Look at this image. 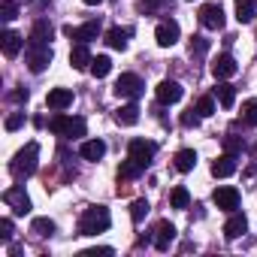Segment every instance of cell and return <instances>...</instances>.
Segmentation results:
<instances>
[{
  "mask_svg": "<svg viewBox=\"0 0 257 257\" xmlns=\"http://www.w3.org/2000/svg\"><path fill=\"white\" fill-rule=\"evenodd\" d=\"M109 224H112L109 209H106V206H91V209H85L82 218H79V236H97V233H106Z\"/></svg>",
  "mask_w": 257,
  "mask_h": 257,
  "instance_id": "obj_1",
  "label": "cell"
},
{
  "mask_svg": "<svg viewBox=\"0 0 257 257\" xmlns=\"http://www.w3.org/2000/svg\"><path fill=\"white\" fill-rule=\"evenodd\" d=\"M37 158H40V146H37V143H28V146L13 158L10 173H13L16 179H28V176H34V173H37Z\"/></svg>",
  "mask_w": 257,
  "mask_h": 257,
  "instance_id": "obj_2",
  "label": "cell"
},
{
  "mask_svg": "<svg viewBox=\"0 0 257 257\" xmlns=\"http://www.w3.org/2000/svg\"><path fill=\"white\" fill-rule=\"evenodd\" d=\"M49 131L58 134V137H67V140H79V137H85V118L55 115V118L49 121Z\"/></svg>",
  "mask_w": 257,
  "mask_h": 257,
  "instance_id": "obj_3",
  "label": "cell"
},
{
  "mask_svg": "<svg viewBox=\"0 0 257 257\" xmlns=\"http://www.w3.org/2000/svg\"><path fill=\"white\" fill-rule=\"evenodd\" d=\"M52 64V46L49 43H28V67L31 73H43Z\"/></svg>",
  "mask_w": 257,
  "mask_h": 257,
  "instance_id": "obj_4",
  "label": "cell"
},
{
  "mask_svg": "<svg viewBox=\"0 0 257 257\" xmlns=\"http://www.w3.org/2000/svg\"><path fill=\"white\" fill-rule=\"evenodd\" d=\"M155 152H158V146H155V143H149V140H131V146H127V158L137 161L143 170L152 164Z\"/></svg>",
  "mask_w": 257,
  "mask_h": 257,
  "instance_id": "obj_5",
  "label": "cell"
},
{
  "mask_svg": "<svg viewBox=\"0 0 257 257\" xmlns=\"http://www.w3.org/2000/svg\"><path fill=\"white\" fill-rule=\"evenodd\" d=\"M143 79L137 76V73H121L118 76V82H115V94L118 97H127V100H137L140 94H143Z\"/></svg>",
  "mask_w": 257,
  "mask_h": 257,
  "instance_id": "obj_6",
  "label": "cell"
},
{
  "mask_svg": "<svg viewBox=\"0 0 257 257\" xmlns=\"http://www.w3.org/2000/svg\"><path fill=\"white\" fill-rule=\"evenodd\" d=\"M155 94H158V103H164V106H173V103H179V100H182L185 88H182L179 82H173V79H164V82L155 88Z\"/></svg>",
  "mask_w": 257,
  "mask_h": 257,
  "instance_id": "obj_7",
  "label": "cell"
},
{
  "mask_svg": "<svg viewBox=\"0 0 257 257\" xmlns=\"http://www.w3.org/2000/svg\"><path fill=\"white\" fill-rule=\"evenodd\" d=\"M4 203L7 206H13V212L16 215H28L31 212V200H28V194H25V188H10V191H4Z\"/></svg>",
  "mask_w": 257,
  "mask_h": 257,
  "instance_id": "obj_8",
  "label": "cell"
},
{
  "mask_svg": "<svg viewBox=\"0 0 257 257\" xmlns=\"http://www.w3.org/2000/svg\"><path fill=\"white\" fill-rule=\"evenodd\" d=\"M200 25L209 28V31H221V28H224V10H221L218 4H206V7L200 10Z\"/></svg>",
  "mask_w": 257,
  "mask_h": 257,
  "instance_id": "obj_9",
  "label": "cell"
},
{
  "mask_svg": "<svg viewBox=\"0 0 257 257\" xmlns=\"http://www.w3.org/2000/svg\"><path fill=\"white\" fill-rule=\"evenodd\" d=\"M155 40H158V46L161 49H170V46H176L179 43V22H161L158 25V31H155Z\"/></svg>",
  "mask_w": 257,
  "mask_h": 257,
  "instance_id": "obj_10",
  "label": "cell"
},
{
  "mask_svg": "<svg viewBox=\"0 0 257 257\" xmlns=\"http://www.w3.org/2000/svg\"><path fill=\"white\" fill-rule=\"evenodd\" d=\"M212 200H215V206H218V209H224V212L239 209V191H236V188H230V185L218 188V191L212 194Z\"/></svg>",
  "mask_w": 257,
  "mask_h": 257,
  "instance_id": "obj_11",
  "label": "cell"
},
{
  "mask_svg": "<svg viewBox=\"0 0 257 257\" xmlns=\"http://www.w3.org/2000/svg\"><path fill=\"white\" fill-rule=\"evenodd\" d=\"M64 34L70 40H76V43H91V40L100 37V22H88L82 28H64Z\"/></svg>",
  "mask_w": 257,
  "mask_h": 257,
  "instance_id": "obj_12",
  "label": "cell"
},
{
  "mask_svg": "<svg viewBox=\"0 0 257 257\" xmlns=\"http://www.w3.org/2000/svg\"><path fill=\"white\" fill-rule=\"evenodd\" d=\"M236 61H233V55H218L215 61H212V76L215 79H230V76H236Z\"/></svg>",
  "mask_w": 257,
  "mask_h": 257,
  "instance_id": "obj_13",
  "label": "cell"
},
{
  "mask_svg": "<svg viewBox=\"0 0 257 257\" xmlns=\"http://www.w3.org/2000/svg\"><path fill=\"white\" fill-rule=\"evenodd\" d=\"M46 106H49V109H55V112H61V109L73 106V91H70V88H52V91H49V97H46Z\"/></svg>",
  "mask_w": 257,
  "mask_h": 257,
  "instance_id": "obj_14",
  "label": "cell"
},
{
  "mask_svg": "<svg viewBox=\"0 0 257 257\" xmlns=\"http://www.w3.org/2000/svg\"><path fill=\"white\" fill-rule=\"evenodd\" d=\"M173 239H176V227H173L170 221H161V224L155 227V248H158V251H170Z\"/></svg>",
  "mask_w": 257,
  "mask_h": 257,
  "instance_id": "obj_15",
  "label": "cell"
},
{
  "mask_svg": "<svg viewBox=\"0 0 257 257\" xmlns=\"http://www.w3.org/2000/svg\"><path fill=\"white\" fill-rule=\"evenodd\" d=\"M233 173H236V155H230V152L221 155V158L212 164V176H215V179H227V176H233Z\"/></svg>",
  "mask_w": 257,
  "mask_h": 257,
  "instance_id": "obj_16",
  "label": "cell"
},
{
  "mask_svg": "<svg viewBox=\"0 0 257 257\" xmlns=\"http://www.w3.org/2000/svg\"><path fill=\"white\" fill-rule=\"evenodd\" d=\"M0 46H4V55H7V58H16V55L22 52L25 40H22L16 31H4V37H0Z\"/></svg>",
  "mask_w": 257,
  "mask_h": 257,
  "instance_id": "obj_17",
  "label": "cell"
},
{
  "mask_svg": "<svg viewBox=\"0 0 257 257\" xmlns=\"http://www.w3.org/2000/svg\"><path fill=\"white\" fill-rule=\"evenodd\" d=\"M91 52H88V46L85 43H79V46H73V52H70V64H73V70H88L91 67Z\"/></svg>",
  "mask_w": 257,
  "mask_h": 257,
  "instance_id": "obj_18",
  "label": "cell"
},
{
  "mask_svg": "<svg viewBox=\"0 0 257 257\" xmlns=\"http://www.w3.org/2000/svg\"><path fill=\"white\" fill-rule=\"evenodd\" d=\"M131 28H112L109 34H106V43H109V49H118V52H124L127 49V40H131Z\"/></svg>",
  "mask_w": 257,
  "mask_h": 257,
  "instance_id": "obj_19",
  "label": "cell"
},
{
  "mask_svg": "<svg viewBox=\"0 0 257 257\" xmlns=\"http://www.w3.org/2000/svg\"><path fill=\"white\" fill-rule=\"evenodd\" d=\"M79 155H82L85 161H100V158L106 155V143H103V140H88V143H82Z\"/></svg>",
  "mask_w": 257,
  "mask_h": 257,
  "instance_id": "obj_20",
  "label": "cell"
},
{
  "mask_svg": "<svg viewBox=\"0 0 257 257\" xmlns=\"http://www.w3.org/2000/svg\"><path fill=\"white\" fill-rule=\"evenodd\" d=\"M257 16V0H236V22L248 25Z\"/></svg>",
  "mask_w": 257,
  "mask_h": 257,
  "instance_id": "obj_21",
  "label": "cell"
},
{
  "mask_svg": "<svg viewBox=\"0 0 257 257\" xmlns=\"http://www.w3.org/2000/svg\"><path fill=\"white\" fill-rule=\"evenodd\" d=\"M215 97H218V103H221L224 109H233V103H236V88H233L230 82H218V85H215Z\"/></svg>",
  "mask_w": 257,
  "mask_h": 257,
  "instance_id": "obj_22",
  "label": "cell"
},
{
  "mask_svg": "<svg viewBox=\"0 0 257 257\" xmlns=\"http://www.w3.org/2000/svg\"><path fill=\"white\" fill-rule=\"evenodd\" d=\"M245 230H248V221H245V215H230V221L224 224V236H227V239H239Z\"/></svg>",
  "mask_w": 257,
  "mask_h": 257,
  "instance_id": "obj_23",
  "label": "cell"
},
{
  "mask_svg": "<svg viewBox=\"0 0 257 257\" xmlns=\"http://www.w3.org/2000/svg\"><path fill=\"white\" fill-rule=\"evenodd\" d=\"M115 121H118V124H124V127L137 124V121H140V106H137V103H127V106H121V109L115 112Z\"/></svg>",
  "mask_w": 257,
  "mask_h": 257,
  "instance_id": "obj_24",
  "label": "cell"
},
{
  "mask_svg": "<svg viewBox=\"0 0 257 257\" xmlns=\"http://www.w3.org/2000/svg\"><path fill=\"white\" fill-rule=\"evenodd\" d=\"M52 34H55V28H52L46 19H40V22L34 25V31H31V37H28V40H31V43H49V40H52Z\"/></svg>",
  "mask_w": 257,
  "mask_h": 257,
  "instance_id": "obj_25",
  "label": "cell"
},
{
  "mask_svg": "<svg viewBox=\"0 0 257 257\" xmlns=\"http://www.w3.org/2000/svg\"><path fill=\"white\" fill-rule=\"evenodd\" d=\"M197 167V152L194 149H182L179 155H176V170L179 173H191Z\"/></svg>",
  "mask_w": 257,
  "mask_h": 257,
  "instance_id": "obj_26",
  "label": "cell"
},
{
  "mask_svg": "<svg viewBox=\"0 0 257 257\" xmlns=\"http://www.w3.org/2000/svg\"><path fill=\"white\" fill-rule=\"evenodd\" d=\"M140 173H143V167H140L137 161H131V158H127V161L118 167V179H121V182H127V179H137Z\"/></svg>",
  "mask_w": 257,
  "mask_h": 257,
  "instance_id": "obj_27",
  "label": "cell"
},
{
  "mask_svg": "<svg viewBox=\"0 0 257 257\" xmlns=\"http://www.w3.org/2000/svg\"><path fill=\"white\" fill-rule=\"evenodd\" d=\"M170 203H173V209H188L191 206V194H188V188H173V194H170Z\"/></svg>",
  "mask_w": 257,
  "mask_h": 257,
  "instance_id": "obj_28",
  "label": "cell"
},
{
  "mask_svg": "<svg viewBox=\"0 0 257 257\" xmlns=\"http://www.w3.org/2000/svg\"><path fill=\"white\" fill-rule=\"evenodd\" d=\"M109 70H112V61H109L106 55H97V58L91 61V73H94L97 79H103V76H109Z\"/></svg>",
  "mask_w": 257,
  "mask_h": 257,
  "instance_id": "obj_29",
  "label": "cell"
},
{
  "mask_svg": "<svg viewBox=\"0 0 257 257\" xmlns=\"http://www.w3.org/2000/svg\"><path fill=\"white\" fill-rule=\"evenodd\" d=\"M31 230H34L37 236H52V233H55L58 227H55V221H52V218H34Z\"/></svg>",
  "mask_w": 257,
  "mask_h": 257,
  "instance_id": "obj_30",
  "label": "cell"
},
{
  "mask_svg": "<svg viewBox=\"0 0 257 257\" xmlns=\"http://www.w3.org/2000/svg\"><path fill=\"white\" fill-rule=\"evenodd\" d=\"M242 124L257 127V100H245L242 103Z\"/></svg>",
  "mask_w": 257,
  "mask_h": 257,
  "instance_id": "obj_31",
  "label": "cell"
},
{
  "mask_svg": "<svg viewBox=\"0 0 257 257\" xmlns=\"http://www.w3.org/2000/svg\"><path fill=\"white\" fill-rule=\"evenodd\" d=\"M146 215H149V203H146V200H134V206H131V218H134V224H140Z\"/></svg>",
  "mask_w": 257,
  "mask_h": 257,
  "instance_id": "obj_32",
  "label": "cell"
},
{
  "mask_svg": "<svg viewBox=\"0 0 257 257\" xmlns=\"http://www.w3.org/2000/svg\"><path fill=\"white\" fill-rule=\"evenodd\" d=\"M19 16V7L13 4V0H0V19L4 22H13Z\"/></svg>",
  "mask_w": 257,
  "mask_h": 257,
  "instance_id": "obj_33",
  "label": "cell"
},
{
  "mask_svg": "<svg viewBox=\"0 0 257 257\" xmlns=\"http://www.w3.org/2000/svg\"><path fill=\"white\" fill-rule=\"evenodd\" d=\"M197 112H200L203 118L215 115V97H200V100H197Z\"/></svg>",
  "mask_w": 257,
  "mask_h": 257,
  "instance_id": "obj_34",
  "label": "cell"
},
{
  "mask_svg": "<svg viewBox=\"0 0 257 257\" xmlns=\"http://www.w3.org/2000/svg\"><path fill=\"white\" fill-rule=\"evenodd\" d=\"M224 149H227L230 155H239V152L245 149V140H239V137L230 134V137H224Z\"/></svg>",
  "mask_w": 257,
  "mask_h": 257,
  "instance_id": "obj_35",
  "label": "cell"
},
{
  "mask_svg": "<svg viewBox=\"0 0 257 257\" xmlns=\"http://www.w3.org/2000/svg\"><path fill=\"white\" fill-rule=\"evenodd\" d=\"M200 118H203V115H200L197 109H188V112H182V127H197Z\"/></svg>",
  "mask_w": 257,
  "mask_h": 257,
  "instance_id": "obj_36",
  "label": "cell"
},
{
  "mask_svg": "<svg viewBox=\"0 0 257 257\" xmlns=\"http://www.w3.org/2000/svg\"><path fill=\"white\" fill-rule=\"evenodd\" d=\"M22 124H25V112H13V115L7 118V131H19Z\"/></svg>",
  "mask_w": 257,
  "mask_h": 257,
  "instance_id": "obj_37",
  "label": "cell"
},
{
  "mask_svg": "<svg viewBox=\"0 0 257 257\" xmlns=\"http://www.w3.org/2000/svg\"><path fill=\"white\" fill-rule=\"evenodd\" d=\"M164 4H167V0H140V13L149 16V13H155L158 7H164Z\"/></svg>",
  "mask_w": 257,
  "mask_h": 257,
  "instance_id": "obj_38",
  "label": "cell"
},
{
  "mask_svg": "<svg viewBox=\"0 0 257 257\" xmlns=\"http://www.w3.org/2000/svg\"><path fill=\"white\" fill-rule=\"evenodd\" d=\"M10 239H13V221L4 218L0 221V242H10Z\"/></svg>",
  "mask_w": 257,
  "mask_h": 257,
  "instance_id": "obj_39",
  "label": "cell"
},
{
  "mask_svg": "<svg viewBox=\"0 0 257 257\" xmlns=\"http://www.w3.org/2000/svg\"><path fill=\"white\" fill-rule=\"evenodd\" d=\"M206 49H209V40H203V37H194V43H191V52H194V55H206Z\"/></svg>",
  "mask_w": 257,
  "mask_h": 257,
  "instance_id": "obj_40",
  "label": "cell"
},
{
  "mask_svg": "<svg viewBox=\"0 0 257 257\" xmlns=\"http://www.w3.org/2000/svg\"><path fill=\"white\" fill-rule=\"evenodd\" d=\"M85 257H109L112 254V248H91V251H82Z\"/></svg>",
  "mask_w": 257,
  "mask_h": 257,
  "instance_id": "obj_41",
  "label": "cell"
},
{
  "mask_svg": "<svg viewBox=\"0 0 257 257\" xmlns=\"http://www.w3.org/2000/svg\"><path fill=\"white\" fill-rule=\"evenodd\" d=\"M28 97H31V94H28V88H19V91H13V100H16V103H28Z\"/></svg>",
  "mask_w": 257,
  "mask_h": 257,
  "instance_id": "obj_42",
  "label": "cell"
},
{
  "mask_svg": "<svg viewBox=\"0 0 257 257\" xmlns=\"http://www.w3.org/2000/svg\"><path fill=\"white\" fill-rule=\"evenodd\" d=\"M82 4H88V7H100L103 0H82Z\"/></svg>",
  "mask_w": 257,
  "mask_h": 257,
  "instance_id": "obj_43",
  "label": "cell"
}]
</instances>
